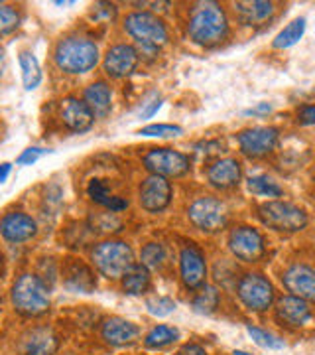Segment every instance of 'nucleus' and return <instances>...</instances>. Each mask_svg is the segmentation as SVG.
Wrapping results in <instances>:
<instances>
[{"label": "nucleus", "instance_id": "obj_22", "mask_svg": "<svg viewBox=\"0 0 315 355\" xmlns=\"http://www.w3.org/2000/svg\"><path fill=\"white\" fill-rule=\"evenodd\" d=\"M63 284L71 292L91 294L97 288V277L95 272L83 263H71L63 272Z\"/></svg>", "mask_w": 315, "mask_h": 355}, {"label": "nucleus", "instance_id": "obj_26", "mask_svg": "<svg viewBox=\"0 0 315 355\" xmlns=\"http://www.w3.org/2000/svg\"><path fill=\"white\" fill-rule=\"evenodd\" d=\"M123 288H125L126 294L130 296H140L144 292L150 288V272L148 268L142 265H134L130 266L123 275Z\"/></svg>", "mask_w": 315, "mask_h": 355}, {"label": "nucleus", "instance_id": "obj_16", "mask_svg": "<svg viewBox=\"0 0 315 355\" xmlns=\"http://www.w3.org/2000/svg\"><path fill=\"white\" fill-rule=\"evenodd\" d=\"M284 286L291 292V296H298L303 300H314L315 298V272L312 266L307 265H291L284 272Z\"/></svg>", "mask_w": 315, "mask_h": 355}, {"label": "nucleus", "instance_id": "obj_18", "mask_svg": "<svg viewBox=\"0 0 315 355\" xmlns=\"http://www.w3.org/2000/svg\"><path fill=\"white\" fill-rule=\"evenodd\" d=\"M102 340L113 345V347H126V345H132L136 343L140 338V330L136 324L128 322L125 318H109L105 324H102Z\"/></svg>", "mask_w": 315, "mask_h": 355}, {"label": "nucleus", "instance_id": "obj_29", "mask_svg": "<svg viewBox=\"0 0 315 355\" xmlns=\"http://www.w3.org/2000/svg\"><path fill=\"white\" fill-rule=\"evenodd\" d=\"M177 338H179V331L176 328H172V326H156L144 338V345L148 349H162V347H168L170 343L176 342Z\"/></svg>", "mask_w": 315, "mask_h": 355}, {"label": "nucleus", "instance_id": "obj_19", "mask_svg": "<svg viewBox=\"0 0 315 355\" xmlns=\"http://www.w3.org/2000/svg\"><path fill=\"white\" fill-rule=\"evenodd\" d=\"M62 121L71 132H85L93 127L95 116L85 101H79L77 97H67L62 101Z\"/></svg>", "mask_w": 315, "mask_h": 355}, {"label": "nucleus", "instance_id": "obj_9", "mask_svg": "<svg viewBox=\"0 0 315 355\" xmlns=\"http://www.w3.org/2000/svg\"><path fill=\"white\" fill-rule=\"evenodd\" d=\"M144 166L152 174L168 180V178L186 176L191 168V162L186 154L172 150V148H152L150 153L144 156Z\"/></svg>", "mask_w": 315, "mask_h": 355}, {"label": "nucleus", "instance_id": "obj_42", "mask_svg": "<svg viewBox=\"0 0 315 355\" xmlns=\"http://www.w3.org/2000/svg\"><path fill=\"white\" fill-rule=\"evenodd\" d=\"M270 111H272V107H270L268 103H260V105L252 107L249 111H244V114H268Z\"/></svg>", "mask_w": 315, "mask_h": 355}, {"label": "nucleus", "instance_id": "obj_7", "mask_svg": "<svg viewBox=\"0 0 315 355\" xmlns=\"http://www.w3.org/2000/svg\"><path fill=\"white\" fill-rule=\"evenodd\" d=\"M188 216L189 221L197 229H201L205 233H217L227 225L228 211L227 205L221 200L205 196L189 205Z\"/></svg>", "mask_w": 315, "mask_h": 355}, {"label": "nucleus", "instance_id": "obj_25", "mask_svg": "<svg viewBox=\"0 0 315 355\" xmlns=\"http://www.w3.org/2000/svg\"><path fill=\"white\" fill-rule=\"evenodd\" d=\"M87 193L93 202L107 207V209H111L113 214L125 211L126 207H128V202L123 200V198H118V196H113L101 180H91L87 186Z\"/></svg>", "mask_w": 315, "mask_h": 355}, {"label": "nucleus", "instance_id": "obj_35", "mask_svg": "<svg viewBox=\"0 0 315 355\" xmlns=\"http://www.w3.org/2000/svg\"><path fill=\"white\" fill-rule=\"evenodd\" d=\"M20 26V14L10 4L0 2V36L10 34Z\"/></svg>", "mask_w": 315, "mask_h": 355}, {"label": "nucleus", "instance_id": "obj_44", "mask_svg": "<svg viewBox=\"0 0 315 355\" xmlns=\"http://www.w3.org/2000/svg\"><path fill=\"white\" fill-rule=\"evenodd\" d=\"M4 62H6V55H4V50L0 48V77L4 73Z\"/></svg>", "mask_w": 315, "mask_h": 355}, {"label": "nucleus", "instance_id": "obj_38", "mask_svg": "<svg viewBox=\"0 0 315 355\" xmlns=\"http://www.w3.org/2000/svg\"><path fill=\"white\" fill-rule=\"evenodd\" d=\"M160 107H162V99H160V97L156 95V97H152L150 101L144 103V107L140 109L138 116H140V119H152L154 114L160 111Z\"/></svg>", "mask_w": 315, "mask_h": 355}, {"label": "nucleus", "instance_id": "obj_8", "mask_svg": "<svg viewBox=\"0 0 315 355\" xmlns=\"http://www.w3.org/2000/svg\"><path fill=\"white\" fill-rule=\"evenodd\" d=\"M240 302L246 306L252 312H264L274 302V286L262 275L249 272L239 280L237 286Z\"/></svg>", "mask_w": 315, "mask_h": 355}, {"label": "nucleus", "instance_id": "obj_31", "mask_svg": "<svg viewBox=\"0 0 315 355\" xmlns=\"http://www.w3.org/2000/svg\"><path fill=\"white\" fill-rule=\"evenodd\" d=\"M140 265L146 268H160L165 261V249L162 243H148L140 253Z\"/></svg>", "mask_w": 315, "mask_h": 355}, {"label": "nucleus", "instance_id": "obj_40", "mask_svg": "<svg viewBox=\"0 0 315 355\" xmlns=\"http://www.w3.org/2000/svg\"><path fill=\"white\" fill-rule=\"evenodd\" d=\"M102 14L107 20H114V16H116V6L114 4H107V2H99L97 6H95V16H99Z\"/></svg>", "mask_w": 315, "mask_h": 355}, {"label": "nucleus", "instance_id": "obj_1", "mask_svg": "<svg viewBox=\"0 0 315 355\" xmlns=\"http://www.w3.org/2000/svg\"><path fill=\"white\" fill-rule=\"evenodd\" d=\"M188 34L199 46H215L227 38L228 20L225 10L217 2H201L189 16Z\"/></svg>", "mask_w": 315, "mask_h": 355}, {"label": "nucleus", "instance_id": "obj_24", "mask_svg": "<svg viewBox=\"0 0 315 355\" xmlns=\"http://www.w3.org/2000/svg\"><path fill=\"white\" fill-rule=\"evenodd\" d=\"M235 12H237V16H239V20L242 24H262V22L272 18L274 4L272 2H260V0H254V2H237L235 4Z\"/></svg>", "mask_w": 315, "mask_h": 355}, {"label": "nucleus", "instance_id": "obj_46", "mask_svg": "<svg viewBox=\"0 0 315 355\" xmlns=\"http://www.w3.org/2000/svg\"><path fill=\"white\" fill-rule=\"evenodd\" d=\"M0 261H2V259H0Z\"/></svg>", "mask_w": 315, "mask_h": 355}, {"label": "nucleus", "instance_id": "obj_10", "mask_svg": "<svg viewBox=\"0 0 315 355\" xmlns=\"http://www.w3.org/2000/svg\"><path fill=\"white\" fill-rule=\"evenodd\" d=\"M228 249L242 263H258L266 253V243L256 229L242 225L231 231Z\"/></svg>", "mask_w": 315, "mask_h": 355}, {"label": "nucleus", "instance_id": "obj_36", "mask_svg": "<svg viewBox=\"0 0 315 355\" xmlns=\"http://www.w3.org/2000/svg\"><path fill=\"white\" fill-rule=\"evenodd\" d=\"M183 128L177 125H148L140 128V137H154V139H170V137H179Z\"/></svg>", "mask_w": 315, "mask_h": 355}, {"label": "nucleus", "instance_id": "obj_15", "mask_svg": "<svg viewBox=\"0 0 315 355\" xmlns=\"http://www.w3.org/2000/svg\"><path fill=\"white\" fill-rule=\"evenodd\" d=\"M0 233L6 241L24 243L30 241L32 237H36L38 225L28 214L14 211V214H6L0 219Z\"/></svg>", "mask_w": 315, "mask_h": 355}, {"label": "nucleus", "instance_id": "obj_17", "mask_svg": "<svg viewBox=\"0 0 315 355\" xmlns=\"http://www.w3.org/2000/svg\"><path fill=\"white\" fill-rule=\"evenodd\" d=\"M276 316L280 322L291 328H302L312 322V306L298 296H282L276 304Z\"/></svg>", "mask_w": 315, "mask_h": 355}, {"label": "nucleus", "instance_id": "obj_4", "mask_svg": "<svg viewBox=\"0 0 315 355\" xmlns=\"http://www.w3.org/2000/svg\"><path fill=\"white\" fill-rule=\"evenodd\" d=\"M93 265L107 279H123L126 270L134 265V253L130 245L125 241H105L99 243L93 253Z\"/></svg>", "mask_w": 315, "mask_h": 355}, {"label": "nucleus", "instance_id": "obj_6", "mask_svg": "<svg viewBox=\"0 0 315 355\" xmlns=\"http://www.w3.org/2000/svg\"><path fill=\"white\" fill-rule=\"evenodd\" d=\"M126 34L146 50H158L168 42L164 22L150 12H132L125 20Z\"/></svg>", "mask_w": 315, "mask_h": 355}, {"label": "nucleus", "instance_id": "obj_28", "mask_svg": "<svg viewBox=\"0 0 315 355\" xmlns=\"http://www.w3.org/2000/svg\"><path fill=\"white\" fill-rule=\"evenodd\" d=\"M305 18H296L291 20L290 24L286 26L276 38H274V48L276 50H286V48H291L296 46L300 40L303 38V32H305Z\"/></svg>", "mask_w": 315, "mask_h": 355}, {"label": "nucleus", "instance_id": "obj_21", "mask_svg": "<svg viewBox=\"0 0 315 355\" xmlns=\"http://www.w3.org/2000/svg\"><path fill=\"white\" fill-rule=\"evenodd\" d=\"M242 176V168L235 160V158H223V160H217L215 164L209 166L207 170V180L213 188L219 190H228V188H235L240 182Z\"/></svg>", "mask_w": 315, "mask_h": 355}, {"label": "nucleus", "instance_id": "obj_45", "mask_svg": "<svg viewBox=\"0 0 315 355\" xmlns=\"http://www.w3.org/2000/svg\"><path fill=\"white\" fill-rule=\"evenodd\" d=\"M233 355H251V354H246V352H240V349H235V354Z\"/></svg>", "mask_w": 315, "mask_h": 355}, {"label": "nucleus", "instance_id": "obj_30", "mask_svg": "<svg viewBox=\"0 0 315 355\" xmlns=\"http://www.w3.org/2000/svg\"><path fill=\"white\" fill-rule=\"evenodd\" d=\"M246 186H249V191H251V193H254V196H260V198H280V196L284 193V190L278 186L276 182L268 176L249 178Z\"/></svg>", "mask_w": 315, "mask_h": 355}, {"label": "nucleus", "instance_id": "obj_5", "mask_svg": "<svg viewBox=\"0 0 315 355\" xmlns=\"http://www.w3.org/2000/svg\"><path fill=\"white\" fill-rule=\"evenodd\" d=\"M258 216L266 227L280 233H298L307 227L309 219L302 207L288 202H266L258 207Z\"/></svg>", "mask_w": 315, "mask_h": 355}, {"label": "nucleus", "instance_id": "obj_34", "mask_svg": "<svg viewBox=\"0 0 315 355\" xmlns=\"http://www.w3.org/2000/svg\"><path fill=\"white\" fill-rule=\"evenodd\" d=\"M146 308L152 316L165 318L172 312H176V302L168 296H150V298H146Z\"/></svg>", "mask_w": 315, "mask_h": 355}, {"label": "nucleus", "instance_id": "obj_32", "mask_svg": "<svg viewBox=\"0 0 315 355\" xmlns=\"http://www.w3.org/2000/svg\"><path fill=\"white\" fill-rule=\"evenodd\" d=\"M217 306H219V292L213 286H205L193 300V310L197 314H211Z\"/></svg>", "mask_w": 315, "mask_h": 355}, {"label": "nucleus", "instance_id": "obj_3", "mask_svg": "<svg viewBox=\"0 0 315 355\" xmlns=\"http://www.w3.org/2000/svg\"><path fill=\"white\" fill-rule=\"evenodd\" d=\"M12 304L26 318L44 316L50 310V288L38 275L26 272L14 282Z\"/></svg>", "mask_w": 315, "mask_h": 355}, {"label": "nucleus", "instance_id": "obj_11", "mask_svg": "<svg viewBox=\"0 0 315 355\" xmlns=\"http://www.w3.org/2000/svg\"><path fill=\"white\" fill-rule=\"evenodd\" d=\"M138 200L146 211L160 214L172 202V184L165 178L152 174L140 184Z\"/></svg>", "mask_w": 315, "mask_h": 355}, {"label": "nucleus", "instance_id": "obj_13", "mask_svg": "<svg viewBox=\"0 0 315 355\" xmlns=\"http://www.w3.org/2000/svg\"><path fill=\"white\" fill-rule=\"evenodd\" d=\"M179 272H181V280L188 288H191V291L201 288L205 284V279H207V263H205V257L199 249H195V247H183L181 249Z\"/></svg>", "mask_w": 315, "mask_h": 355}, {"label": "nucleus", "instance_id": "obj_43", "mask_svg": "<svg viewBox=\"0 0 315 355\" xmlns=\"http://www.w3.org/2000/svg\"><path fill=\"white\" fill-rule=\"evenodd\" d=\"M10 172H12V164H10V162H2V164H0V184H4V182L8 180Z\"/></svg>", "mask_w": 315, "mask_h": 355}, {"label": "nucleus", "instance_id": "obj_2", "mask_svg": "<svg viewBox=\"0 0 315 355\" xmlns=\"http://www.w3.org/2000/svg\"><path fill=\"white\" fill-rule=\"evenodd\" d=\"M53 58L65 73H87L99 64V46L85 36H67L57 44Z\"/></svg>", "mask_w": 315, "mask_h": 355}, {"label": "nucleus", "instance_id": "obj_20", "mask_svg": "<svg viewBox=\"0 0 315 355\" xmlns=\"http://www.w3.org/2000/svg\"><path fill=\"white\" fill-rule=\"evenodd\" d=\"M57 336L50 328H34L28 331L22 343H20V354L22 355H53L57 352Z\"/></svg>", "mask_w": 315, "mask_h": 355}, {"label": "nucleus", "instance_id": "obj_27", "mask_svg": "<svg viewBox=\"0 0 315 355\" xmlns=\"http://www.w3.org/2000/svg\"><path fill=\"white\" fill-rule=\"evenodd\" d=\"M18 62H20V69H22V83H24V89L34 91L42 83V67H39L36 55L32 51H22L18 55Z\"/></svg>", "mask_w": 315, "mask_h": 355}, {"label": "nucleus", "instance_id": "obj_39", "mask_svg": "<svg viewBox=\"0 0 315 355\" xmlns=\"http://www.w3.org/2000/svg\"><path fill=\"white\" fill-rule=\"evenodd\" d=\"M298 123L303 125V127H312L315 123V109L312 105H307V107H303L300 109V113H298Z\"/></svg>", "mask_w": 315, "mask_h": 355}, {"label": "nucleus", "instance_id": "obj_41", "mask_svg": "<svg viewBox=\"0 0 315 355\" xmlns=\"http://www.w3.org/2000/svg\"><path fill=\"white\" fill-rule=\"evenodd\" d=\"M177 355H207V352L203 349L201 345H195V343H189V345H186L181 352Z\"/></svg>", "mask_w": 315, "mask_h": 355}, {"label": "nucleus", "instance_id": "obj_14", "mask_svg": "<svg viewBox=\"0 0 315 355\" xmlns=\"http://www.w3.org/2000/svg\"><path fill=\"white\" fill-rule=\"evenodd\" d=\"M138 65V51L128 44L113 46L105 55V71L114 79L130 76Z\"/></svg>", "mask_w": 315, "mask_h": 355}, {"label": "nucleus", "instance_id": "obj_37", "mask_svg": "<svg viewBox=\"0 0 315 355\" xmlns=\"http://www.w3.org/2000/svg\"><path fill=\"white\" fill-rule=\"evenodd\" d=\"M51 150H46V148H38V146H32V148H26L24 153L20 154L18 158H16V164L20 166H32L38 162L42 156H46V154H50Z\"/></svg>", "mask_w": 315, "mask_h": 355}, {"label": "nucleus", "instance_id": "obj_33", "mask_svg": "<svg viewBox=\"0 0 315 355\" xmlns=\"http://www.w3.org/2000/svg\"><path fill=\"white\" fill-rule=\"evenodd\" d=\"M246 331H249V336L254 340V343L260 345V347H264V349H284V345H286L284 340H280L278 336L270 334V331L260 330L256 326H246Z\"/></svg>", "mask_w": 315, "mask_h": 355}, {"label": "nucleus", "instance_id": "obj_23", "mask_svg": "<svg viewBox=\"0 0 315 355\" xmlns=\"http://www.w3.org/2000/svg\"><path fill=\"white\" fill-rule=\"evenodd\" d=\"M85 105L91 109L93 116H107L111 113V107H113V93L111 87L102 81H97L93 85H89L85 89Z\"/></svg>", "mask_w": 315, "mask_h": 355}, {"label": "nucleus", "instance_id": "obj_12", "mask_svg": "<svg viewBox=\"0 0 315 355\" xmlns=\"http://www.w3.org/2000/svg\"><path fill=\"white\" fill-rule=\"evenodd\" d=\"M278 128L274 127H254L242 130L237 140L242 154L251 158H260L270 154L278 144Z\"/></svg>", "mask_w": 315, "mask_h": 355}]
</instances>
